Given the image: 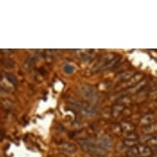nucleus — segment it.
<instances>
[{"mask_svg": "<svg viewBox=\"0 0 157 157\" xmlns=\"http://www.w3.org/2000/svg\"><path fill=\"white\" fill-rule=\"evenodd\" d=\"M80 145L84 151L89 152L90 154L100 155L105 151V150H103L100 147L97 139H89L82 141L80 142Z\"/></svg>", "mask_w": 157, "mask_h": 157, "instance_id": "1", "label": "nucleus"}, {"mask_svg": "<svg viewBox=\"0 0 157 157\" xmlns=\"http://www.w3.org/2000/svg\"><path fill=\"white\" fill-rule=\"evenodd\" d=\"M80 93L82 94L84 98H86V100H88L90 102H95L97 101L98 96L97 92L94 87L90 86L88 85H83L80 87Z\"/></svg>", "mask_w": 157, "mask_h": 157, "instance_id": "2", "label": "nucleus"}, {"mask_svg": "<svg viewBox=\"0 0 157 157\" xmlns=\"http://www.w3.org/2000/svg\"><path fill=\"white\" fill-rule=\"evenodd\" d=\"M137 151H138V155L142 157H150L151 154V150L150 147L145 145H139L137 146Z\"/></svg>", "mask_w": 157, "mask_h": 157, "instance_id": "3", "label": "nucleus"}, {"mask_svg": "<svg viewBox=\"0 0 157 157\" xmlns=\"http://www.w3.org/2000/svg\"><path fill=\"white\" fill-rule=\"evenodd\" d=\"M154 121V115L153 114H147V115H145L142 117L141 120H140V125H142V126H147V125H150V124H151Z\"/></svg>", "mask_w": 157, "mask_h": 157, "instance_id": "4", "label": "nucleus"}, {"mask_svg": "<svg viewBox=\"0 0 157 157\" xmlns=\"http://www.w3.org/2000/svg\"><path fill=\"white\" fill-rule=\"evenodd\" d=\"M142 132L147 134L153 133V132H157V123H152L151 124L144 127L142 129Z\"/></svg>", "mask_w": 157, "mask_h": 157, "instance_id": "5", "label": "nucleus"}, {"mask_svg": "<svg viewBox=\"0 0 157 157\" xmlns=\"http://www.w3.org/2000/svg\"><path fill=\"white\" fill-rule=\"evenodd\" d=\"M133 76L134 73L132 71H126V72H123L121 74H119V76H118V78H119L120 81H128L129 79H131Z\"/></svg>", "mask_w": 157, "mask_h": 157, "instance_id": "6", "label": "nucleus"}, {"mask_svg": "<svg viewBox=\"0 0 157 157\" xmlns=\"http://www.w3.org/2000/svg\"><path fill=\"white\" fill-rule=\"evenodd\" d=\"M145 85V81H142V82H140L136 83V85H134L132 87H130L129 89H128V92L133 93L137 91L138 90H140L141 88Z\"/></svg>", "mask_w": 157, "mask_h": 157, "instance_id": "7", "label": "nucleus"}, {"mask_svg": "<svg viewBox=\"0 0 157 157\" xmlns=\"http://www.w3.org/2000/svg\"><path fill=\"white\" fill-rule=\"evenodd\" d=\"M122 129L124 130V132H132L134 129V126L131 123H128V122H123L121 124Z\"/></svg>", "mask_w": 157, "mask_h": 157, "instance_id": "8", "label": "nucleus"}, {"mask_svg": "<svg viewBox=\"0 0 157 157\" xmlns=\"http://www.w3.org/2000/svg\"><path fill=\"white\" fill-rule=\"evenodd\" d=\"M124 106L123 105H117L113 108V111H112V113L114 117L116 116H119V113H121L123 109H124Z\"/></svg>", "mask_w": 157, "mask_h": 157, "instance_id": "9", "label": "nucleus"}, {"mask_svg": "<svg viewBox=\"0 0 157 157\" xmlns=\"http://www.w3.org/2000/svg\"><path fill=\"white\" fill-rule=\"evenodd\" d=\"M62 149L66 152H68V153H73L75 152V147L72 146V145H70L68 143H65V144H63L61 146Z\"/></svg>", "mask_w": 157, "mask_h": 157, "instance_id": "10", "label": "nucleus"}, {"mask_svg": "<svg viewBox=\"0 0 157 157\" xmlns=\"http://www.w3.org/2000/svg\"><path fill=\"white\" fill-rule=\"evenodd\" d=\"M63 70L64 72L67 73V74H72L75 71V67L71 64H66L63 67Z\"/></svg>", "mask_w": 157, "mask_h": 157, "instance_id": "11", "label": "nucleus"}, {"mask_svg": "<svg viewBox=\"0 0 157 157\" xmlns=\"http://www.w3.org/2000/svg\"><path fill=\"white\" fill-rule=\"evenodd\" d=\"M147 142L151 146H153L155 147H157V136H151L149 139L147 140Z\"/></svg>", "mask_w": 157, "mask_h": 157, "instance_id": "12", "label": "nucleus"}, {"mask_svg": "<svg viewBox=\"0 0 157 157\" xmlns=\"http://www.w3.org/2000/svg\"><path fill=\"white\" fill-rule=\"evenodd\" d=\"M149 97L151 98V100H157V87L155 88L151 92H150Z\"/></svg>", "mask_w": 157, "mask_h": 157, "instance_id": "13", "label": "nucleus"}, {"mask_svg": "<svg viewBox=\"0 0 157 157\" xmlns=\"http://www.w3.org/2000/svg\"><path fill=\"white\" fill-rule=\"evenodd\" d=\"M150 157H157V155H151Z\"/></svg>", "mask_w": 157, "mask_h": 157, "instance_id": "14", "label": "nucleus"}]
</instances>
